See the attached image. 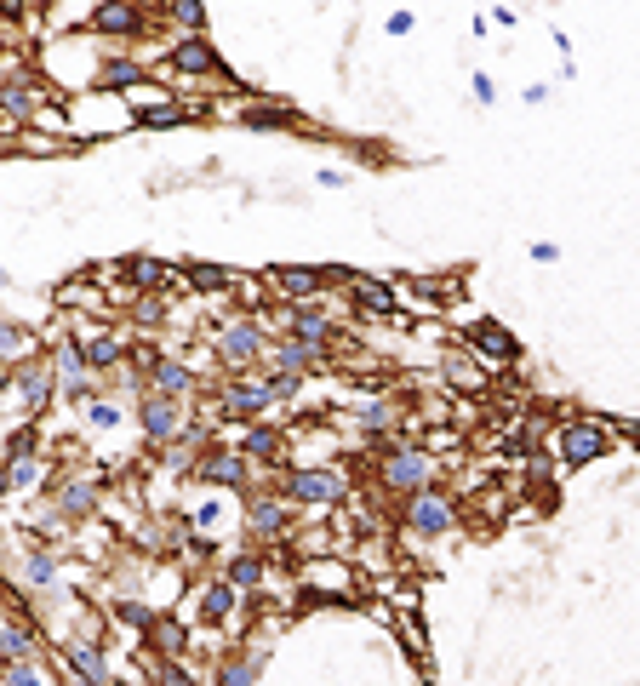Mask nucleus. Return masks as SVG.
Here are the masks:
<instances>
[{"label": "nucleus", "instance_id": "nucleus-1", "mask_svg": "<svg viewBox=\"0 0 640 686\" xmlns=\"http://www.w3.org/2000/svg\"><path fill=\"white\" fill-rule=\"evenodd\" d=\"M275 492L286 504L309 509V515H332V509L349 504V469L338 464H286L280 469Z\"/></svg>", "mask_w": 640, "mask_h": 686}, {"label": "nucleus", "instance_id": "nucleus-2", "mask_svg": "<svg viewBox=\"0 0 640 686\" xmlns=\"http://www.w3.org/2000/svg\"><path fill=\"white\" fill-rule=\"evenodd\" d=\"M269 326H263V315H229V321L218 326V338H212V349H218V366L229 372V378H246L252 366L269 361Z\"/></svg>", "mask_w": 640, "mask_h": 686}, {"label": "nucleus", "instance_id": "nucleus-3", "mask_svg": "<svg viewBox=\"0 0 640 686\" xmlns=\"http://www.w3.org/2000/svg\"><path fill=\"white\" fill-rule=\"evenodd\" d=\"M378 481H383V492H395L400 504L418 498V492L435 486V452L429 446H389L378 458Z\"/></svg>", "mask_w": 640, "mask_h": 686}, {"label": "nucleus", "instance_id": "nucleus-4", "mask_svg": "<svg viewBox=\"0 0 640 686\" xmlns=\"http://www.w3.org/2000/svg\"><path fill=\"white\" fill-rule=\"evenodd\" d=\"M275 412V395L263 389V378H223L218 395H212V418L218 424H263Z\"/></svg>", "mask_w": 640, "mask_h": 686}, {"label": "nucleus", "instance_id": "nucleus-5", "mask_svg": "<svg viewBox=\"0 0 640 686\" xmlns=\"http://www.w3.org/2000/svg\"><path fill=\"white\" fill-rule=\"evenodd\" d=\"M606 452H612V429H606V418H566V424L555 429L560 469H589V464H600Z\"/></svg>", "mask_w": 640, "mask_h": 686}, {"label": "nucleus", "instance_id": "nucleus-6", "mask_svg": "<svg viewBox=\"0 0 640 686\" xmlns=\"http://www.w3.org/2000/svg\"><path fill=\"white\" fill-rule=\"evenodd\" d=\"M263 292L280 298L286 309L292 303H320L332 286H326V263H275V269H263Z\"/></svg>", "mask_w": 640, "mask_h": 686}, {"label": "nucleus", "instance_id": "nucleus-7", "mask_svg": "<svg viewBox=\"0 0 640 686\" xmlns=\"http://www.w3.org/2000/svg\"><path fill=\"white\" fill-rule=\"evenodd\" d=\"M200 486H212V492H252V475L258 469L246 464V452L240 446H206L195 464H189Z\"/></svg>", "mask_w": 640, "mask_h": 686}, {"label": "nucleus", "instance_id": "nucleus-8", "mask_svg": "<svg viewBox=\"0 0 640 686\" xmlns=\"http://www.w3.org/2000/svg\"><path fill=\"white\" fill-rule=\"evenodd\" d=\"M52 366H58V395L69 406H86V401H98V372L86 366V349H80V338L69 332V338H58L52 349Z\"/></svg>", "mask_w": 640, "mask_h": 686}, {"label": "nucleus", "instance_id": "nucleus-9", "mask_svg": "<svg viewBox=\"0 0 640 686\" xmlns=\"http://www.w3.org/2000/svg\"><path fill=\"white\" fill-rule=\"evenodd\" d=\"M400 521H406L412 538H446V532H458V498H446L440 486H429V492L400 504Z\"/></svg>", "mask_w": 640, "mask_h": 686}, {"label": "nucleus", "instance_id": "nucleus-10", "mask_svg": "<svg viewBox=\"0 0 640 686\" xmlns=\"http://www.w3.org/2000/svg\"><path fill=\"white\" fill-rule=\"evenodd\" d=\"M463 349L475 355V361H492V366H520V338L509 332L503 321H492V315H480V321L463 326Z\"/></svg>", "mask_w": 640, "mask_h": 686}, {"label": "nucleus", "instance_id": "nucleus-11", "mask_svg": "<svg viewBox=\"0 0 640 686\" xmlns=\"http://www.w3.org/2000/svg\"><path fill=\"white\" fill-rule=\"evenodd\" d=\"M132 418H138V435H143L149 446H178L183 424H189L183 401H166V395H138Z\"/></svg>", "mask_w": 640, "mask_h": 686}, {"label": "nucleus", "instance_id": "nucleus-12", "mask_svg": "<svg viewBox=\"0 0 640 686\" xmlns=\"http://www.w3.org/2000/svg\"><path fill=\"white\" fill-rule=\"evenodd\" d=\"M58 658H63V669L75 675V686H115L109 652H103V641H92V635H63Z\"/></svg>", "mask_w": 640, "mask_h": 686}, {"label": "nucleus", "instance_id": "nucleus-13", "mask_svg": "<svg viewBox=\"0 0 640 686\" xmlns=\"http://www.w3.org/2000/svg\"><path fill=\"white\" fill-rule=\"evenodd\" d=\"M286 532H292V504L280 492H252L246 498V538H252V549L280 544Z\"/></svg>", "mask_w": 640, "mask_h": 686}, {"label": "nucleus", "instance_id": "nucleus-14", "mask_svg": "<svg viewBox=\"0 0 640 686\" xmlns=\"http://www.w3.org/2000/svg\"><path fill=\"white\" fill-rule=\"evenodd\" d=\"M23 401V412H29V424H40L46 418V406L58 401V366H52V355H35V361L18 366V389H12Z\"/></svg>", "mask_w": 640, "mask_h": 686}, {"label": "nucleus", "instance_id": "nucleus-15", "mask_svg": "<svg viewBox=\"0 0 640 686\" xmlns=\"http://www.w3.org/2000/svg\"><path fill=\"white\" fill-rule=\"evenodd\" d=\"M80 23H86V35H103V41H138L143 29H149V12L132 6V0H103Z\"/></svg>", "mask_w": 640, "mask_h": 686}, {"label": "nucleus", "instance_id": "nucleus-16", "mask_svg": "<svg viewBox=\"0 0 640 686\" xmlns=\"http://www.w3.org/2000/svg\"><path fill=\"white\" fill-rule=\"evenodd\" d=\"M280 338L332 349V343H338V321L326 315V303H292V309H280Z\"/></svg>", "mask_w": 640, "mask_h": 686}, {"label": "nucleus", "instance_id": "nucleus-17", "mask_svg": "<svg viewBox=\"0 0 640 686\" xmlns=\"http://www.w3.org/2000/svg\"><path fill=\"white\" fill-rule=\"evenodd\" d=\"M349 303H355V315H366V321H400V286L389 275H355Z\"/></svg>", "mask_w": 640, "mask_h": 686}, {"label": "nucleus", "instance_id": "nucleus-18", "mask_svg": "<svg viewBox=\"0 0 640 686\" xmlns=\"http://www.w3.org/2000/svg\"><path fill=\"white\" fill-rule=\"evenodd\" d=\"M109 275H120V281L132 286V298H138V292H172V286L183 281V269H172V263L149 258V252H138V258H120V263H109Z\"/></svg>", "mask_w": 640, "mask_h": 686}, {"label": "nucleus", "instance_id": "nucleus-19", "mask_svg": "<svg viewBox=\"0 0 640 686\" xmlns=\"http://www.w3.org/2000/svg\"><path fill=\"white\" fill-rule=\"evenodd\" d=\"M263 366H275V372H298V378H315V372L332 366V349H315V343H298V338H275Z\"/></svg>", "mask_w": 640, "mask_h": 686}, {"label": "nucleus", "instance_id": "nucleus-20", "mask_svg": "<svg viewBox=\"0 0 640 686\" xmlns=\"http://www.w3.org/2000/svg\"><path fill=\"white\" fill-rule=\"evenodd\" d=\"M235 446L246 452V464L252 469H280L286 464V429L269 424V418H263V424H246V435H240Z\"/></svg>", "mask_w": 640, "mask_h": 686}, {"label": "nucleus", "instance_id": "nucleus-21", "mask_svg": "<svg viewBox=\"0 0 640 686\" xmlns=\"http://www.w3.org/2000/svg\"><path fill=\"white\" fill-rule=\"evenodd\" d=\"M18 566H23V584L35 589V595H58L63 589V555L52 544H29L18 555Z\"/></svg>", "mask_w": 640, "mask_h": 686}, {"label": "nucleus", "instance_id": "nucleus-22", "mask_svg": "<svg viewBox=\"0 0 640 686\" xmlns=\"http://www.w3.org/2000/svg\"><path fill=\"white\" fill-rule=\"evenodd\" d=\"M149 395H166V401H189V395H200L195 366L178 361V355H160V361L149 366Z\"/></svg>", "mask_w": 640, "mask_h": 686}, {"label": "nucleus", "instance_id": "nucleus-23", "mask_svg": "<svg viewBox=\"0 0 640 686\" xmlns=\"http://www.w3.org/2000/svg\"><path fill=\"white\" fill-rule=\"evenodd\" d=\"M166 69H172V75H229L223 58H218V46L206 41V35H183V41L172 46Z\"/></svg>", "mask_w": 640, "mask_h": 686}, {"label": "nucleus", "instance_id": "nucleus-24", "mask_svg": "<svg viewBox=\"0 0 640 686\" xmlns=\"http://www.w3.org/2000/svg\"><path fill=\"white\" fill-rule=\"evenodd\" d=\"M440 378H446V389H463V395H486V389H492V372H486L469 349H446V355H440Z\"/></svg>", "mask_w": 640, "mask_h": 686}, {"label": "nucleus", "instance_id": "nucleus-25", "mask_svg": "<svg viewBox=\"0 0 640 686\" xmlns=\"http://www.w3.org/2000/svg\"><path fill=\"white\" fill-rule=\"evenodd\" d=\"M52 509L63 521H86L98 509V475H69V481L52 486Z\"/></svg>", "mask_w": 640, "mask_h": 686}, {"label": "nucleus", "instance_id": "nucleus-26", "mask_svg": "<svg viewBox=\"0 0 640 686\" xmlns=\"http://www.w3.org/2000/svg\"><path fill=\"white\" fill-rule=\"evenodd\" d=\"M0 658H6V664H35L40 658V629L29 624V618L0 612Z\"/></svg>", "mask_w": 640, "mask_h": 686}, {"label": "nucleus", "instance_id": "nucleus-27", "mask_svg": "<svg viewBox=\"0 0 640 686\" xmlns=\"http://www.w3.org/2000/svg\"><path fill=\"white\" fill-rule=\"evenodd\" d=\"M80 349H86V366L92 372H120V366L132 361V343L115 338V332H75Z\"/></svg>", "mask_w": 640, "mask_h": 686}, {"label": "nucleus", "instance_id": "nucleus-28", "mask_svg": "<svg viewBox=\"0 0 640 686\" xmlns=\"http://www.w3.org/2000/svg\"><path fill=\"white\" fill-rule=\"evenodd\" d=\"M263 664H269V646H235L218 664V686H258Z\"/></svg>", "mask_w": 640, "mask_h": 686}, {"label": "nucleus", "instance_id": "nucleus-29", "mask_svg": "<svg viewBox=\"0 0 640 686\" xmlns=\"http://www.w3.org/2000/svg\"><path fill=\"white\" fill-rule=\"evenodd\" d=\"M138 86H143V63L138 58L109 52V58L92 69V92H138Z\"/></svg>", "mask_w": 640, "mask_h": 686}, {"label": "nucleus", "instance_id": "nucleus-30", "mask_svg": "<svg viewBox=\"0 0 640 686\" xmlns=\"http://www.w3.org/2000/svg\"><path fill=\"white\" fill-rule=\"evenodd\" d=\"M235 612H240V589H235V584H229V578H223V572H218L212 584L200 589V624L223 629V624H229V618H235Z\"/></svg>", "mask_w": 640, "mask_h": 686}, {"label": "nucleus", "instance_id": "nucleus-31", "mask_svg": "<svg viewBox=\"0 0 640 686\" xmlns=\"http://www.w3.org/2000/svg\"><path fill=\"white\" fill-rule=\"evenodd\" d=\"M223 578H229V584H235L240 595L263 589V578H269V549H240V555H229Z\"/></svg>", "mask_w": 640, "mask_h": 686}, {"label": "nucleus", "instance_id": "nucleus-32", "mask_svg": "<svg viewBox=\"0 0 640 686\" xmlns=\"http://www.w3.org/2000/svg\"><path fill=\"white\" fill-rule=\"evenodd\" d=\"M235 269H223V263H183V286H189V292H206V298H223V292H235Z\"/></svg>", "mask_w": 640, "mask_h": 686}, {"label": "nucleus", "instance_id": "nucleus-33", "mask_svg": "<svg viewBox=\"0 0 640 686\" xmlns=\"http://www.w3.org/2000/svg\"><path fill=\"white\" fill-rule=\"evenodd\" d=\"M40 355V338L23 321H0V366H23Z\"/></svg>", "mask_w": 640, "mask_h": 686}, {"label": "nucleus", "instance_id": "nucleus-34", "mask_svg": "<svg viewBox=\"0 0 640 686\" xmlns=\"http://www.w3.org/2000/svg\"><path fill=\"white\" fill-rule=\"evenodd\" d=\"M132 121L138 126H183V121H195V103H183V98H166V103H149V109H132Z\"/></svg>", "mask_w": 640, "mask_h": 686}, {"label": "nucleus", "instance_id": "nucleus-35", "mask_svg": "<svg viewBox=\"0 0 640 686\" xmlns=\"http://www.w3.org/2000/svg\"><path fill=\"white\" fill-rule=\"evenodd\" d=\"M143 641L155 646L160 658H183V646H189V629H183L178 618H155V629H149Z\"/></svg>", "mask_w": 640, "mask_h": 686}, {"label": "nucleus", "instance_id": "nucleus-36", "mask_svg": "<svg viewBox=\"0 0 640 686\" xmlns=\"http://www.w3.org/2000/svg\"><path fill=\"white\" fill-rule=\"evenodd\" d=\"M6 481H12V492H35V486H46V458H40V452H29V458H6Z\"/></svg>", "mask_w": 640, "mask_h": 686}, {"label": "nucleus", "instance_id": "nucleus-37", "mask_svg": "<svg viewBox=\"0 0 640 686\" xmlns=\"http://www.w3.org/2000/svg\"><path fill=\"white\" fill-rule=\"evenodd\" d=\"M0 686H52V675H46V664H6L0 658Z\"/></svg>", "mask_w": 640, "mask_h": 686}, {"label": "nucleus", "instance_id": "nucleus-38", "mask_svg": "<svg viewBox=\"0 0 640 686\" xmlns=\"http://www.w3.org/2000/svg\"><path fill=\"white\" fill-rule=\"evenodd\" d=\"M166 18L178 23V29H189V35H206V6H200V0H172V6H166Z\"/></svg>", "mask_w": 640, "mask_h": 686}, {"label": "nucleus", "instance_id": "nucleus-39", "mask_svg": "<svg viewBox=\"0 0 640 686\" xmlns=\"http://www.w3.org/2000/svg\"><path fill=\"white\" fill-rule=\"evenodd\" d=\"M166 309H172L166 292H138V298H132V321H138V326H160V321H166Z\"/></svg>", "mask_w": 640, "mask_h": 686}, {"label": "nucleus", "instance_id": "nucleus-40", "mask_svg": "<svg viewBox=\"0 0 640 686\" xmlns=\"http://www.w3.org/2000/svg\"><path fill=\"white\" fill-rule=\"evenodd\" d=\"M86 424H92V429L103 435V429H120V424H126V412H120V401L98 395V401H86Z\"/></svg>", "mask_w": 640, "mask_h": 686}, {"label": "nucleus", "instance_id": "nucleus-41", "mask_svg": "<svg viewBox=\"0 0 640 686\" xmlns=\"http://www.w3.org/2000/svg\"><path fill=\"white\" fill-rule=\"evenodd\" d=\"M303 384H309V378H298V372H275V366L263 372V389L275 395V406H280V401H298V395H303Z\"/></svg>", "mask_w": 640, "mask_h": 686}, {"label": "nucleus", "instance_id": "nucleus-42", "mask_svg": "<svg viewBox=\"0 0 640 686\" xmlns=\"http://www.w3.org/2000/svg\"><path fill=\"white\" fill-rule=\"evenodd\" d=\"M29 452H40V429H35V424L12 429V435L0 441V458H29Z\"/></svg>", "mask_w": 640, "mask_h": 686}, {"label": "nucleus", "instance_id": "nucleus-43", "mask_svg": "<svg viewBox=\"0 0 640 686\" xmlns=\"http://www.w3.org/2000/svg\"><path fill=\"white\" fill-rule=\"evenodd\" d=\"M115 618H120L126 629H138V635H149V629H155V612H149L143 601H115Z\"/></svg>", "mask_w": 640, "mask_h": 686}, {"label": "nucleus", "instance_id": "nucleus-44", "mask_svg": "<svg viewBox=\"0 0 640 686\" xmlns=\"http://www.w3.org/2000/svg\"><path fill=\"white\" fill-rule=\"evenodd\" d=\"M155 686H195V675L183 669V658H160L155 664Z\"/></svg>", "mask_w": 640, "mask_h": 686}, {"label": "nucleus", "instance_id": "nucleus-45", "mask_svg": "<svg viewBox=\"0 0 640 686\" xmlns=\"http://www.w3.org/2000/svg\"><path fill=\"white\" fill-rule=\"evenodd\" d=\"M246 126H292V109H246Z\"/></svg>", "mask_w": 640, "mask_h": 686}, {"label": "nucleus", "instance_id": "nucleus-46", "mask_svg": "<svg viewBox=\"0 0 640 686\" xmlns=\"http://www.w3.org/2000/svg\"><path fill=\"white\" fill-rule=\"evenodd\" d=\"M218 515H223V504H218V498H206V504H200L195 515H189V526H200V532H212V526H218Z\"/></svg>", "mask_w": 640, "mask_h": 686}, {"label": "nucleus", "instance_id": "nucleus-47", "mask_svg": "<svg viewBox=\"0 0 640 686\" xmlns=\"http://www.w3.org/2000/svg\"><path fill=\"white\" fill-rule=\"evenodd\" d=\"M412 29H418V18H412V12H389V18H383V35H412Z\"/></svg>", "mask_w": 640, "mask_h": 686}, {"label": "nucleus", "instance_id": "nucleus-48", "mask_svg": "<svg viewBox=\"0 0 640 686\" xmlns=\"http://www.w3.org/2000/svg\"><path fill=\"white\" fill-rule=\"evenodd\" d=\"M469 86H475V103H498V86H492V75H480V69H475V81H469Z\"/></svg>", "mask_w": 640, "mask_h": 686}, {"label": "nucleus", "instance_id": "nucleus-49", "mask_svg": "<svg viewBox=\"0 0 640 686\" xmlns=\"http://www.w3.org/2000/svg\"><path fill=\"white\" fill-rule=\"evenodd\" d=\"M526 252H532V263H560V246L555 241H532Z\"/></svg>", "mask_w": 640, "mask_h": 686}, {"label": "nucleus", "instance_id": "nucleus-50", "mask_svg": "<svg viewBox=\"0 0 640 686\" xmlns=\"http://www.w3.org/2000/svg\"><path fill=\"white\" fill-rule=\"evenodd\" d=\"M486 23H492V29H515V12H509V6H492V12H486Z\"/></svg>", "mask_w": 640, "mask_h": 686}, {"label": "nucleus", "instance_id": "nucleus-51", "mask_svg": "<svg viewBox=\"0 0 640 686\" xmlns=\"http://www.w3.org/2000/svg\"><path fill=\"white\" fill-rule=\"evenodd\" d=\"M320 189H343V183H349V172H338V166H326V172H320Z\"/></svg>", "mask_w": 640, "mask_h": 686}, {"label": "nucleus", "instance_id": "nucleus-52", "mask_svg": "<svg viewBox=\"0 0 640 686\" xmlns=\"http://www.w3.org/2000/svg\"><path fill=\"white\" fill-rule=\"evenodd\" d=\"M520 103H549V86H543V81H532L526 92H520Z\"/></svg>", "mask_w": 640, "mask_h": 686}, {"label": "nucleus", "instance_id": "nucleus-53", "mask_svg": "<svg viewBox=\"0 0 640 686\" xmlns=\"http://www.w3.org/2000/svg\"><path fill=\"white\" fill-rule=\"evenodd\" d=\"M18 389V366H0V395H12Z\"/></svg>", "mask_w": 640, "mask_h": 686}, {"label": "nucleus", "instance_id": "nucleus-54", "mask_svg": "<svg viewBox=\"0 0 640 686\" xmlns=\"http://www.w3.org/2000/svg\"><path fill=\"white\" fill-rule=\"evenodd\" d=\"M6 155H18V143H12L6 132H0V161H6Z\"/></svg>", "mask_w": 640, "mask_h": 686}, {"label": "nucleus", "instance_id": "nucleus-55", "mask_svg": "<svg viewBox=\"0 0 640 686\" xmlns=\"http://www.w3.org/2000/svg\"><path fill=\"white\" fill-rule=\"evenodd\" d=\"M115 686H120V681H115Z\"/></svg>", "mask_w": 640, "mask_h": 686}]
</instances>
